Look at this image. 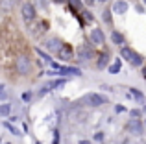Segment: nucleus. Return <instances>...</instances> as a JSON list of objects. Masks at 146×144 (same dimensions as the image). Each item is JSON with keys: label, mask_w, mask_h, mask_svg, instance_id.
<instances>
[{"label": "nucleus", "mask_w": 146, "mask_h": 144, "mask_svg": "<svg viewBox=\"0 0 146 144\" xmlns=\"http://www.w3.org/2000/svg\"><path fill=\"white\" fill-rule=\"evenodd\" d=\"M32 69H33V63L28 55H24V54L17 55V59H15V70H17V74L28 76L30 72H32Z\"/></svg>", "instance_id": "obj_1"}, {"label": "nucleus", "mask_w": 146, "mask_h": 144, "mask_svg": "<svg viewBox=\"0 0 146 144\" xmlns=\"http://www.w3.org/2000/svg\"><path fill=\"white\" fill-rule=\"evenodd\" d=\"M80 104H85V105H89V107H100V105L107 104V98L102 96V94H98V92H91V94H87V96H83L82 100H80Z\"/></svg>", "instance_id": "obj_2"}, {"label": "nucleus", "mask_w": 146, "mask_h": 144, "mask_svg": "<svg viewBox=\"0 0 146 144\" xmlns=\"http://www.w3.org/2000/svg\"><path fill=\"white\" fill-rule=\"evenodd\" d=\"M21 15L22 18H24V22H32L33 18H35V6H33L32 2H24L21 7Z\"/></svg>", "instance_id": "obj_3"}, {"label": "nucleus", "mask_w": 146, "mask_h": 144, "mask_svg": "<svg viewBox=\"0 0 146 144\" xmlns=\"http://www.w3.org/2000/svg\"><path fill=\"white\" fill-rule=\"evenodd\" d=\"M65 83H67V78H61V79H54V81H48V83H44V85L41 87L39 94H48V92H52L54 89H59V87H63Z\"/></svg>", "instance_id": "obj_4"}, {"label": "nucleus", "mask_w": 146, "mask_h": 144, "mask_svg": "<svg viewBox=\"0 0 146 144\" xmlns=\"http://www.w3.org/2000/svg\"><path fill=\"white\" fill-rule=\"evenodd\" d=\"M63 41L59 39V37H48L46 41H44V46H46L48 52H54V54H57V52L63 48Z\"/></svg>", "instance_id": "obj_5"}, {"label": "nucleus", "mask_w": 146, "mask_h": 144, "mask_svg": "<svg viewBox=\"0 0 146 144\" xmlns=\"http://www.w3.org/2000/svg\"><path fill=\"white\" fill-rule=\"evenodd\" d=\"M89 41L94 46H102V44L106 43V35H104V32L100 28H94V30H91V33H89Z\"/></svg>", "instance_id": "obj_6"}, {"label": "nucleus", "mask_w": 146, "mask_h": 144, "mask_svg": "<svg viewBox=\"0 0 146 144\" xmlns=\"http://www.w3.org/2000/svg\"><path fill=\"white\" fill-rule=\"evenodd\" d=\"M76 55H78V59H82V61H89V59L94 57V50L89 44H82V46L78 48V52H76Z\"/></svg>", "instance_id": "obj_7"}, {"label": "nucleus", "mask_w": 146, "mask_h": 144, "mask_svg": "<svg viewBox=\"0 0 146 144\" xmlns=\"http://www.w3.org/2000/svg\"><path fill=\"white\" fill-rule=\"evenodd\" d=\"M128 9H129L128 0H115L113 6H111V13H117V15H124Z\"/></svg>", "instance_id": "obj_8"}, {"label": "nucleus", "mask_w": 146, "mask_h": 144, "mask_svg": "<svg viewBox=\"0 0 146 144\" xmlns=\"http://www.w3.org/2000/svg\"><path fill=\"white\" fill-rule=\"evenodd\" d=\"M56 74H59L61 78H67V76H82V70L76 69V67H59V70H56Z\"/></svg>", "instance_id": "obj_9"}, {"label": "nucleus", "mask_w": 146, "mask_h": 144, "mask_svg": "<svg viewBox=\"0 0 146 144\" xmlns=\"http://www.w3.org/2000/svg\"><path fill=\"white\" fill-rule=\"evenodd\" d=\"M72 55H74V50H72V46H68V44H63V48L57 52V57H59L61 61H68V59H72Z\"/></svg>", "instance_id": "obj_10"}, {"label": "nucleus", "mask_w": 146, "mask_h": 144, "mask_svg": "<svg viewBox=\"0 0 146 144\" xmlns=\"http://www.w3.org/2000/svg\"><path fill=\"white\" fill-rule=\"evenodd\" d=\"M109 67V52H102L98 55V61H96V69L98 70H104Z\"/></svg>", "instance_id": "obj_11"}, {"label": "nucleus", "mask_w": 146, "mask_h": 144, "mask_svg": "<svg viewBox=\"0 0 146 144\" xmlns=\"http://www.w3.org/2000/svg\"><path fill=\"white\" fill-rule=\"evenodd\" d=\"M143 126H144V122L139 120V118H131L128 122V129L133 131V133H141V131H143Z\"/></svg>", "instance_id": "obj_12"}, {"label": "nucleus", "mask_w": 146, "mask_h": 144, "mask_svg": "<svg viewBox=\"0 0 146 144\" xmlns=\"http://www.w3.org/2000/svg\"><path fill=\"white\" fill-rule=\"evenodd\" d=\"M124 33H120V32H117V30H113L111 32V43L113 44H117V46H122L124 44Z\"/></svg>", "instance_id": "obj_13"}, {"label": "nucleus", "mask_w": 146, "mask_h": 144, "mask_svg": "<svg viewBox=\"0 0 146 144\" xmlns=\"http://www.w3.org/2000/svg\"><path fill=\"white\" fill-rule=\"evenodd\" d=\"M133 52L135 50H131L129 46H122L120 48V59H124V61H131V55H133Z\"/></svg>", "instance_id": "obj_14"}, {"label": "nucleus", "mask_w": 146, "mask_h": 144, "mask_svg": "<svg viewBox=\"0 0 146 144\" xmlns=\"http://www.w3.org/2000/svg\"><path fill=\"white\" fill-rule=\"evenodd\" d=\"M67 4H68V7H70L74 13H80V11L83 9V2L82 0H67Z\"/></svg>", "instance_id": "obj_15"}, {"label": "nucleus", "mask_w": 146, "mask_h": 144, "mask_svg": "<svg viewBox=\"0 0 146 144\" xmlns=\"http://www.w3.org/2000/svg\"><path fill=\"white\" fill-rule=\"evenodd\" d=\"M131 67H144V57L141 54H137V52H133V55H131Z\"/></svg>", "instance_id": "obj_16"}, {"label": "nucleus", "mask_w": 146, "mask_h": 144, "mask_svg": "<svg viewBox=\"0 0 146 144\" xmlns=\"http://www.w3.org/2000/svg\"><path fill=\"white\" fill-rule=\"evenodd\" d=\"M120 69H122V59L118 57V59H115L113 61V65H109L107 67V70L111 72V74H118V72H120Z\"/></svg>", "instance_id": "obj_17"}, {"label": "nucleus", "mask_w": 146, "mask_h": 144, "mask_svg": "<svg viewBox=\"0 0 146 144\" xmlns=\"http://www.w3.org/2000/svg\"><path fill=\"white\" fill-rule=\"evenodd\" d=\"M0 116H4V118H6V116H11V105L7 104H0Z\"/></svg>", "instance_id": "obj_18"}, {"label": "nucleus", "mask_w": 146, "mask_h": 144, "mask_svg": "<svg viewBox=\"0 0 146 144\" xmlns=\"http://www.w3.org/2000/svg\"><path fill=\"white\" fill-rule=\"evenodd\" d=\"M129 92H131L129 96H133V98H135L137 102H143V100H144V94L141 92L139 89H135V87H131V89H129Z\"/></svg>", "instance_id": "obj_19"}, {"label": "nucleus", "mask_w": 146, "mask_h": 144, "mask_svg": "<svg viewBox=\"0 0 146 144\" xmlns=\"http://www.w3.org/2000/svg\"><path fill=\"white\" fill-rule=\"evenodd\" d=\"M80 15H82V18H83V24H85V22H93L94 20L93 13H91V11H87V9H82V11H80Z\"/></svg>", "instance_id": "obj_20"}, {"label": "nucleus", "mask_w": 146, "mask_h": 144, "mask_svg": "<svg viewBox=\"0 0 146 144\" xmlns=\"http://www.w3.org/2000/svg\"><path fill=\"white\" fill-rule=\"evenodd\" d=\"M35 52L39 54V57H41V59H44V61L48 63V65H50V63L54 61V59H52V55H50V54H46V52H43L41 48H35Z\"/></svg>", "instance_id": "obj_21"}, {"label": "nucleus", "mask_w": 146, "mask_h": 144, "mask_svg": "<svg viewBox=\"0 0 146 144\" xmlns=\"http://www.w3.org/2000/svg\"><path fill=\"white\" fill-rule=\"evenodd\" d=\"M102 18H104V22H106V24H111V22H113V18H111V9H104Z\"/></svg>", "instance_id": "obj_22"}, {"label": "nucleus", "mask_w": 146, "mask_h": 144, "mask_svg": "<svg viewBox=\"0 0 146 144\" xmlns=\"http://www.w3.org/2000/svg\"><path fill=\"white\" fill-rule=\"evenodd\" d=\"M4 127H7V129H9V131H11L13 135H17V137H21V131H19L17 127H13V126H11L9 122H4Z\"/></svg>", "instance_id": "obj_23"}, {"label": "nucleus", "mask_w": 146, "mask_h": 144, "mask_svg": "<svg viewBox=\"0 0 146 144\" xmlns=\"http://www.w3.org/2000/svg\"><path fill=\"white\" fill-rule=\"evenodd\" d=\"M33 100V92L32 90H24L22 92V102H32Z\"/></svg>", "instance_id": "obj_24"}, {"label": "nucleus", "mask_w": 146, "mask_h": 144, "mask_svg": "<svg viewBox=\"0 0 146 144\" xmlns=\"http://www.w3.org/2000/svg\"><path fill=\"white\" fill-rule=\"evenodd\" d=\"M0 7H4L6 11L11 9V0H0Z\"/></svg>", "instance_id": "obj_25"}, {"label": "nucleus", "mask_w": 146, "mask_h": 144, "mask_svg": "<svg viewBox=\"0 0 146 144\" xmlns=\"http://www.w3.org/2000/svg\"><path fill=\"white\" fill-rule=\"evenodd\" d=\"M104 137H106V135H104L102 131H96V133H94V141L96 142H104Z\"/></svg>", "instance_id": "obj_26"}, {"label": "nucleus", "mask_w": 146, "mask_h": 144, "mask_svg": "<svg viewBox=\"0 0 146 144\" xmlns=\"http://www.w3.org/2000/svg\"><path fill=\"white\" fill-rule=\"evenodd\" d=\"M129 115H131V116H133V118H139V116H141V115H143V111H139V109H133V111H131V113H129Z\"/></svg>", "instance_id": "obj_27"}, {"label": "nucleus", "mask_w": 146, "mask_h": 144, "mask_svg": "<svg viewBox=\"0 0 146 144\" xmlns=\"http://www.w3.org/2000/svg\"><path fill=\"white\" fill-rule=\"evenodd\" d=\"M52 144H59V131H54V141H52Z\"/></svg>", "instance_id": "obj_28"}, {"label": "nucleus", "mask_w": 146, "mask_h": 144, "mask_svg": "<svg viewBox=\"0 0 146 144\" xmlns=\"http://www.w3.org/2000/svg\"><path fill=\"white\" fill-rule=\"evenodd\" d=\"M115 111H117V113H124V111H126V107L118 104V105H115Z\"/></svg>", "instance_id": "obj_29"}, {"label": "nucleus", "mask_w": 146, "mask_h": 144, "mask_svg": "<svg viewBox=\"0 0 146 144\" xmlns=\"http://www.w3.org/2000/svg\"><path fill=\"white\" fill-rule=\"evenodd\" d=\"M67 0H52V4H65Z\"/></svg>", "instance_id": "obj_30"}, {"label": "nucleus", "mask_w": 146, "mask_h": 144, "mask_svg": "<svg viewBox=\"0 0 146 144\" xmlns=\"http://www.w3.org/2000/svg\"><path fill=\"white\" fill-rule=\"evenodd\" d=\"M4 94V83H0V96Z\"/></svg>", "instance_id": "obj_31"}, {"label": "nucleus", "mask_w": 146, "mask_h": 144, "mask_svg": "<svg viewBox=\"0 0 146 144\" xmlns=\"http://www.w3.org/2000/svg\"><path fill=\"white\" fill-rule=\"evenodd\" d=\"M143 78H144V79H146V65H144V67H143Z\"/></svg>", "instance_id": "obj_32"}, {"label": "nucleus", "mask_w": 146, "mask_h": 144, "mask_svg": "<svg viewBox=\"0 0 146 144\" xmlns=\"http://www.w3.org/2000/svg\"><path fill=\"white\" fill-rule=\"evenodd\" d=\"M80 144H91V142H89V141H82Z\"/></svg>", "instance_id": "obj_33"}, {"label": "nucleus", "mask_w": 146, "mask_h": 144, "mask_svg": "<svg viewBox=\"0 0 146 144\" xmlns=\"http://www.w3.org/2000/svg\"><path fill=\"white\" fill-rule=\"evenodd\" d=\"M98 2H102V4H104V2H107V0H98Z\"/></svg>", "instance_id": "obj_34"}, {"label": "nucleus", "mask_w": 146, "mask_h": 144, "mask_svg": "<svg viewBox=\"0 0 146 144\" xmlns=\"http://www.w3.org/2000/svg\"><path fill=\"white\" fill-rule=\"evenodd\" d=\"M143 111H144V113H146V105H144V107H143Z\"/></svg>", "instance_id": "obj_35"}, {"label": "nucleus", "mask_w": 146, "mask_h": 144, "mask_svg": "<svg viewBox=\"0 0 146 144\" xmlns=\"http://www.w3.org/2000/svg\"><path fill=\"white\" fill-rule=\"evenodd\" d=\"M35 144H41V142H39V141H37V142H35Z\"/></svg>", "instance_id": "obj_36"}, {"label": "nucleus", "mask_w": 146, "mask_h": 144, "mask_svg": "<svg viewBox=\"0 0 146 144\" xmlns=\"http://www.w3.org/2000/svg\"><path fill=\"white\" fill-rule=\"evenodd\" d=\"M144 126H146V120H144Z\"/></svg>", "instance_id": "obj_37"}, {"label": "nucleus", "mask_w": 146, "mask_h": 144, "mask_svg": "<svg viewBox=\"0 0 146 144\" xmlns=\"http://www.w3.org/2000/svg\"><path fill=\"white\" fill-rule=\"evenodd\" d=\"M143 2H144V4H146V0H143Z\"/></svg>", "instance_id": "obj_38"}, {"label": "nucleus", "mask_w": 146, "mask_h": 144, "mask_svg": "<svg viewBox=\"0 0 146 144\" xmlns=\"http://www.w3.org/2000/svg\"><path fill=\"white\" fill-rule=\"evenodd\" d=\"M6 144H11V142H6Z\"/></svg>", "instance_id": "obj_39"}, {"label": "nucleus", "mask_w": 146, "mask_h": 144, "mask_svg": "<svg viewBox=\"0 0 146 144\" xmlns=\"http://www.w3.org/2000/svg\"><path fill=\"white\" fill-rule=\"evenodd\" d=\"M0 144H2V141H0Z\"/></svg>", "instance_id": "obj_40"}]
</instances>
